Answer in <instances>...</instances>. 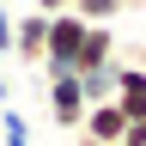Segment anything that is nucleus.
Wrapping results in <instances>:
<instances>
[{
	"instance_id": "f257e3e1",
	"label": "nucleus",
	"mask_w": 146,
	"mask_h": 146,
	"mask_svg": "<svg viewBox=\"0 0 146 146\" xmlns=\"http://www.w3.org/2000/svg\"><path fill=\"white\" fill-rule=\"evenodd\" d=\"M43 85H49V116H55V128H79V116H85L79 79H73V73H55V79H43Z\"/></svg>"
},
{
	"instance_id": "f03ea898",
	"label": "nucleus",
	"mask_w": 146,
	"mask_h": 146,
	"mask_svg": "<svg viewBox=\"0 0 146 146\" xmlns=\"http://www.w3.org/2000/svg\"><path fill=\"white\" fill-rule=\"evenodd\" d=\"M43 31H49L43 12H18V18H12V49H6V55L25 61L31 73H36V61H43Z\"/></svg>"
},
{
	"instance_id": "7ed1b4c3",
	"label": "nucleus",
	"mask_w": 146,
	"mask_h": 146,
	"mask_svg": "<svg viewBox=\"0 0 146 146\" xmlns=\"http://www.w3.org/2000/svg\"><path fill=\"white\" fill-rule=\"evenodd\" d=\"M110 61H116V31H110V25H85L79 55H73V73H98Z\"/></svg>"
},
{
	"instance_id": "20e7f679",
	"label": "nucleus",
	"mask_w": 146,
	"mask_h": 146,
	"mask_svg": "<svg viewBox=\"0 0 146 146\" xmlns=\"http://www.w3.org/2000/svg\"><path fill=\"white\" fill-rule=\"evenodd\" d=\"M122 110V116H146V67L134 61H116V98H110Z\"/></svg>"
},
{
	"instance_id": "39448f33",
	"label": "nucleus",
	"mask_w": 146,
	"mask_h": 146,
	"mask_svg": "<svg viewBox=\"0 0 146 146\" xmlns=\"http://www.w3.org/2000/svg\"><path fill=\"white\" fill-rule=\"evenodd\" d=\"M73 79H79L85 104H110V98H116V61H110V67H98V73H73Z\"/></svg>"
},
{
	"instance_id": "423d86ee",
	"label": "nucleus",
	"mask_w": 146,
	"mask_h": 146,
	"mask_svg": "<svg viewBox=\"0 0 146 146\" xmlns=\"http://www.w3.org/2000/svg\"><path fill=\"white\" fill-rule=\"evenodd\" d=\"M122 6H134V0H73V12H79L85 25H110Z\"/></svg>"
},
{
	"instance_id": "0eeeda50",
	"label": "nucleus",
	"mask_w": 146,
	"mask_h": 146,
	"mask_svg": "<svg viewBox=\"0 0 146 146\" xmlns=\"http://www.w3.org/2000/svg\"><path fill=\"white\" fill-rule=\"evenodd\" d=\"M25 134H31V122L18 116L12 104H0V140H25Z\"/></svg>"
},
{
	"instance_id": "6e6552de",
	"label": "nucleus",
	"mask_w": 146,
	"mask_h": 146,
	"mask_svg": "<svg viewBox=\"0 0 146 146\" xmlns=\"http://www.w3.org/2000/svg\"><path fill=\"white\" fill-rule=\"evenodd\" d=\"M122 146H146V116H128V128H122Z\"/></svg>"
},
{
	"instance_id": "1a4fd4ad",
	"label": "nucleus",
	"mask_w": 146,
	"mask_h": 146,
	"mask_svg": "<svg viewBox=\"0 0 146 146\" xmlns=\"http://www.w3.org/2000/svg\"><path fill=\"white\" fill-rule=\"evenodd\" d=\"M31 12H43V18L49 12H73V0H31Z\"/></svg>"
},
{
	"instance_id": "9d476101",
	"label": "nucleus",
	"mask_w": 146,
	"mask_h": 146,
	"mask_svg": "<svg viewBox=\"0 0 146 146\" xmlns=\"http://www.w3.org/2000/svg\"><path fill=\"white\" fill-rule=\"evenodd\" d=\"M6 98H12V85H6V73H0V104H6Z\"/></svg>"
},
{
	"instance_id": "9b49d317",
	"label": "nucleus",
	"mask_w": 146,
	"mask_h": 146,
	"mask_svg": "<svg viewBox=\"0 0 146 146\" xmlns=\"http://www.w3.org/2000/svg\"><path fill=\"white\" fill-rule=\"evenodd\" d=\"M0 146H31V134H25V140H0Z\"/></svg>"
},
{
	"instance_id": "f8f14e48",
	"label": "nucleus",
	"mask_w": 146,
	"mask_h": 146,
	"mask_svg": "<svg viewBox=\"0 0 146 146\" xmlns=\"http://www.w3.org/2000/svg\"><path fill=\"white\" fill-rule=\"evenodd\" d=\"M134 67H146V43H140V61H134Z\"/></svg>"
}]
</instances>
